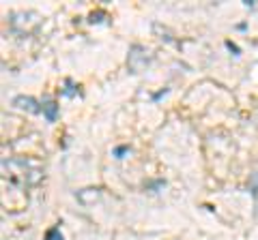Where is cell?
Segmentation results:
<instances>
[{
  "mask_svg": "<svg viewBox=\"0 0 258 240\" xmlns=\"http://www.w3.org/2000/svg\"><path fill=\"white\" fill-rule=\"evenodd\" d=\"M15 103H18L20 107H24V109H28V111H39V107H35L37 103L32 101V99H26V97H18L15 99Z\"/></svg>",
  "mask_w": 258,
  "mask_h": 240,
  "instance_id": "obj_1",
  "label": "cell"
},
{
  "mask_svg": "<svg viewBox=\"0 0 258 240\" xmlns=\"http://www.w3.org/2000/svg\"><path fill=\"white\" fill-rule=\"evenodd\" d=\"M45 240H62L60 229H58V227H52V229L45 234Z\"/></svg>",
  "mask_w": 258,
  "mask_h": 240,
  "instance_id": "obj_2",
  "label": "cell"
},
{
  "mask_svg": "<svg viewBox=\"0 0 258 240\" xmlns=\"http://www.w3.org/2000/svg\"><path fill=\"white\" fill-rule=\"evenodd\" d=\"M54 114H56V105L54 103H47V118L54 120Z\"/></svg>",
  "mask_w": 258,
  "mask_h": 240,
  "instance_id": "obj_3",
  "label": "cell"
}]
</instances>
